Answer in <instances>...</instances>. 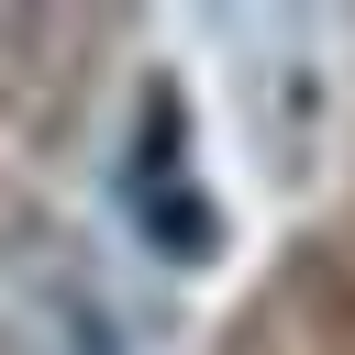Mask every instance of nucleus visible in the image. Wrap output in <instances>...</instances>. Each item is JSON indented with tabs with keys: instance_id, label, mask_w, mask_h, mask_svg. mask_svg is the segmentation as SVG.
I'll return each mask as SVG.
<instances>
[{
	"instance_id": "1",
	"label": "nucleus",
	"mask_w": 355,
	"mask_h": 355,
	"mask_svg": "<svg viewBox=\"0 0 355 355\" xmlns=\"http://www.w3.org/2000/svg\"><path fill=\"white\" fill-rule=\"evenodd\" d=\"M133 211H144V233L166 244V255H211V200L178 178V122L155 111V133L133 144Z\"/></svg>"
}]
</instances>
